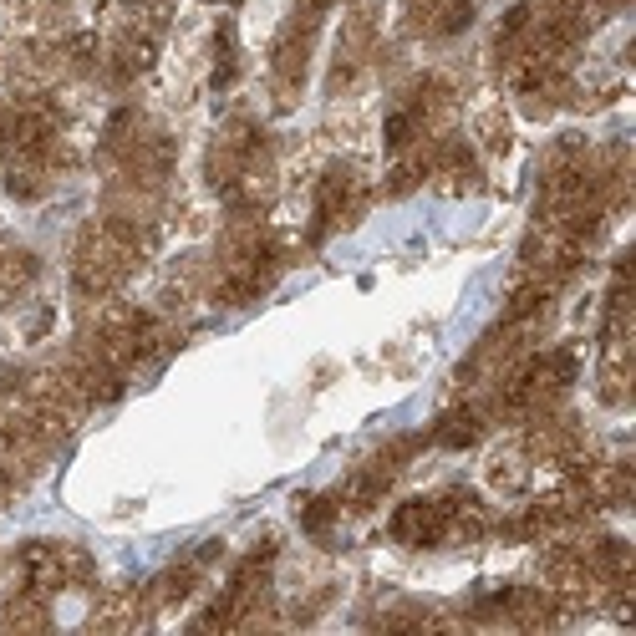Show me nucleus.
Masks as SVG:
<instances>
[{
    "label": "nucleus",
    "instance_id": "nucleus-1",
    "mask_svg": "<svg viewBox=\"0 0 636 636\" xmlns=\"http://www.w3.org/2000/svg\"><path fill=\"white\" fill-rule=\"evenodd\" d=\"M392 540L418 545V550L448 540V509H443V499H408L392 514Z\"/></svg>",
    "mask_w": 636,
    "mask_h": 636
},
{
    "label": "nucleus",
    "instance_id": "nucleus-2",
    "mask_svg": "<svg viewBox=\"0 0 636 636\" xmlns=\"http://www.w3.org/2000/svg\"><path fill=\"white\" fill-rule=\"evenodd\" d=\"M21 575H26V591L31 596H56L67 586V565H62V545H46V540H31L21 550Z\"/></svg>",
    "mask_w": 636,
    "mask_h": 636
},
{
    "label": "nucleus",
    "instance_id": "nucleus-3",
    "mask_svg": "<svg viewBox=\"0 0 636 636\" xmlns=\"http://www.w3.org/2000/svg\"><path fill=\"white\" fill-rule=\"evenodd\" d=\"M357 204V173L352 168H331L321 189H316V235H326L331 224H341Z\"/></svg>",
    "mask_w": 636,
    "mask_h": 636
},
{
    "label": "nucleus",
    "instance_id": "nucleus-4",
    "mask_svg": "<svg viewBox=\"0 0 636 636\" xmlns=\"http://www.w3.org/2000/svg\"><path fill=\"white\" fill-rule=\"evenodd\" d=\"M418 21L438 36H458L474 21V0H418Z\"/></svg>",
    "mask_w": 636,
    "mask_h": 636
},
{
    "label": "nucleus",
    "instance_id": "nucleus-5",
    "mask_svg": "<svg viewBox=\"0 0 636 636\" xmlns=\"http://www.w3.org/2000/svg\"><path fill=\"white\" fill-rule=\"evenodd\" d=\"M153 62H158V36L143 26V31H128V36H123L118 62H112V67H118V77H138V72H148Z\"/></svg>",
    "mask_w": 636,
    "mask_h": 636
},
{
    "label": "nucleus",
    "instance_id": "nucleus-6",
    "mask_svg": "<svg viewBox=\"0 0 636 636\" xmlns=\"http://www.w3.org/2000/svg\"><path fill=\"white\" fill-rule=\"evenodd\" d=\"M36 255L31 250H6L0 255V301H11V296H21L26 285L36 280Z\"/></svg>",
    "mask_w": 636,
    "mask_h": 636
},
{
    "label": "nucleus",
    "instance_id": "nucleus-7",
    "mask_svg": "<svg viewBox=\"0 0 636 636\" xmlns=\"http://www.w3.org/2000/svg\"><path fill=\"white\" fill-rule=\"evenodd\" d=\"M433 438H438L443 448H474V443H479V413H469V408L448 413V418L438 423Z\"/></svg>",
    "mask_w": 636,
    "mask_h": 636
},
{
    "label": "nucleus",
    "instance_id": "nucleus-8",
    "mask_svg": "<svg viewBox=\"0 0 636 636\" xmlns=\"http://www.w3.org/2000/svg\"><path fill=\"white\" fill-rule=\"evenodd\" d=\"M301 67H306V31L301 26H291L280 41H275V72L285 77V82H296L301 77Z\"/></svg>",
    "mask_w": 636,
    "mask_h": 636
},
{
    "label": "nucleus",
    "instance_id": "nucleus-9",
    "mask_svg": "<svg viewBox=\"0 0 636 636\" xmlns=\"http://www.w3.org/2000/svg\"><path fill=\"white\" fill-rule=\"evenodd\" d=\"M97 51H102L97 31H72V36L62 41V56H67V62H77V67H92V62H97Z\"/></svg>",
    "mask_w": 636,
    "mask_h": 636
},
{
    "label": "nucleus",
    "instance_id": "nucleus-10",
    "mask_svg": "<svg viewBox=\"0 0 636 636\" xmlns=\"http://www.w3.org/2000/svg\"><path fill=\"white\" fill-rule=\"evenodd\" d=\"M479 138H484V148H494V153H504L509 148V123H504V112L499 107H489V112H479Z\"/></svg>",
    "mask_w": 636,
    "mask_h": 636
},
{
    "label": "nucleus",
    "instance_id": "nucleus-11",
    "mask_svg": "<svg viewBox=\"0 0 636 636\" xmlns=\"http://www.w3.org/2000/svg\"><path fill=\"white\" fill-rule=\"evenodd\" d=\"M423 173H428V158H402V163L387 173V189H392V194H408V189L423 184Z\"/></svg>",
    "mask_w": 636,
    "mask_h": 636
},
{
    "label": "nucleus",
    "instance_id": "nucleus-12",
    "mask_svg": "<svg viewBox=\"0 0 636 636\" xmlns=\"http://www.w3.org/2000/svg\"><path fill=\"white\" fill-rule=\"evenodd\" d=\"M6 189H11L16 199H36V194H41V179H36V163H26V158H21V163H16V168L6 173Z\"/></svg>",
    "mask_w": 636,
    "mask_h": 636
},
{
    "label": "nucleus",
    "instance_id": "nucleus-13",
    "mask_svg": "<svg viewBox=\"0 0 636 636\" xmlns=\"http://www.w3.org/2000/svg\"><path fill=\"white\" fill-rule=\"evenodd\" d=\"M331 519H336V499H306V504H301V525H306L311 535H321Z\"/></svg>",
    "mask_w": 636,
    "mask_h": 636
},
{
    "label": "nucleus",
    "instance_id": "nucleus-14",
    "mask_svg": "<svg viewBox=\"0 0 636 636\" xmlns=\"http://www.w3.org/2000/svg\"><path fill=\"white\" fill-rule=\"evenodd\" d=\"M11 138H16V118H6V112H0V153L11 148Z\"/></svg>",
    "mask_w": 636,
    "mask_h": 636
},
{
    "label": "nucleus",
    "instance_id": "nucleus-15",
    "mask_svg": "<svg viewBox=\"0 0 636 636\" xmlns=\"http://www.w3.org/2000/svg\"><path fill=\"white\" fill-rule=\"evenodd\" d=\"M306 6H311V11H326V6H331V0H306Z\"/></svg>",
    "mask_w": 636,
    "mask_h": 636
},
{
    "label": "nucleus",
    "instance_id": "nucleus-16",
    "mask_svg": "<svg viewBox=\"0 0 636 636\" xmlns=\"http://www.w3.org/2000/svg\"><path fill=\"white\" fill-rule=\"evenodd\" d=\"M219 6H240V0H219Z\"/></svg>",
    "mask_w": 636,
    "mask_h": 636
}]
</instances>
